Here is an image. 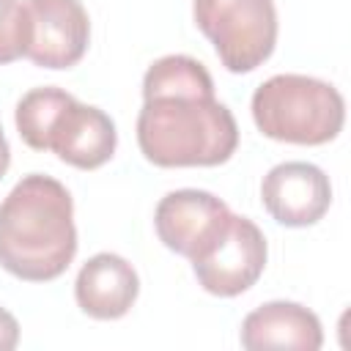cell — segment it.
Instances as JSON below:
<instances>
[{
    "instance_id": "6da1fadb",
    "label": "cell",
    "mask_w": 351,
    "mask_h": 351,
    "mask_svg": "<svg viewBox=\"0 0 351 351\" xmlns=\"http://www.w3.org/2000/svg\"><path fill=\"white\" fill-rule=\"evenodd\" d=\"M137 145L156 167H217L236 154V118L214 96V80L200 60L165 55L148 66Z\"/></svg>"
},
{
    "instance_id": "7a4b0ae2",
    "label": "cell",
    "mask_w": 351,
    "mask_h": 351,
    "mask_svg": "<svg viewBox=\"0 0 351 351\" xmlns=\"http://www.w3.org/2000/svg\"><path fill=\"white\" fill-rule=\"evenodd\" d=\"M77 255L74 200L44 173H27L0 203V266L25 282L58 280Z\"/></svg>"
},
{
    "instance_id": "3957f363",
    "label": "cell",
    "mask_w": 351,
    "mask_h": 351,
    "mask_svg": "<svg viewBox=\"0 0 351 351\" xmlns=\"http://www.w3.org/2000/svg\"><path fill=\"white\" fill-rule=\"evenodd\" d=\"M258 132L277 143L324 145L343 132L346 101L340 90L307 74H274L252 93Z\"/></svg>"
},
{
    "instance_id": "277c9868",
    "label": "cell",
    "mask_w": 351,
    "mask_h": 351,
    "mask_svg": "<svg viewBox=\"0 0 351 351\" xmlns=\"http://www.w3.org/2000/svg\"><path fill=\"white\" fill-rule=\"evenodd\" d=\"M192 16L214 44L219 63L233 74L255 71L274 52V0H192Z\"/></svg>"
},
{
    "instance_id": "5b68a950",
    "label": "cell",
    "mask_w": 351,
    "mask_h": 351,
    "mask_svg": "<svg viewBox=\"0 0 351 351\" xmlns=\"http://www.w3.org/2000/svg\"><path fill=\"white\" fill-rule=\"evenodd\" d=\"M266 236L250 219L230 214L222 233L192 261L197 285L214 296L230 299L250 291L266 269Z\"/></svg>"
},
{
    "instance_id": "8992f818",
    "label": "cell",
    "mask_w": 351,
    "mask_h": 351,
    "mask_svg": "<svg viewBox=\"0 0 351 351\" xmlns=\"http://www.w3.org/2000/svg\"><path fill=\"white\" fill-rule=\"evenodd\" d=\"M228 219V203L206 189L167 192L154 211V228L159 241L189 261H195L222 233Z\"/></svg>"
},
{
    "instance_id": "52a82bcc",
    "label": "cell",
    "mask_w": 351,
    "mask_h": 351,
    "mask_svg": "<svg viewBox=\"0 0 351 351\" xmlns=\"http://www.w3.org/2000/svg\"><path fill=\"white\" fill-rule=\"evenodd\" d=\"M30 44L27 55L41 69L77 66L90 41V19L80 0H27Z\"/></svg>"
},
{
    "instance_id": "ba28073f",
    "label": "cell",
    "mask_w": 351,
    "mask_h": 351,
    "mask_svg": "<svg viewBox=\"0 0 351 351\" xmlns=\"http://www.w3.org/2000/svg\"><path fill=\"white\" fill-rule=\"evenodd\" d=\"M261 200L274 222L285 228H307L329 211L332 184L313 162H282L263 176Z\"/></svg>"
},
{
    "instance_id": "9c48e42d",
    "label": "cell",
    "mask_w": 351,
    "mask_h": 351,
    "mask_svg": "<svg viewBox=\"0 0 351 351\" xmlns=\"http://www.w3.org/2000/svg\"><path fill=\"white\" fill-rule=\"evenodd\" d=\"M115 145L118 132L112 118L104 110L82 104L77 99H71L60 110L47 137V151L77 170H96L107 165L115 154Z\"/></svg>"
},
{
    "instance_id": "30bf717a",
    "label": "cell",
    "mask_w": 351,
    "mask_h": 351,
    "mask_svg": "<svg viewBox=\"0 0 351 351\" xmlns=\"http://www.w3.org/2000/svg\"><path fill=\"white\" fill-rule=\"evenodd\" d=\"M140 293V277L134 266L115 255L99 252L88 258L74 282V299L80 310L96 321L123 318Z\"/></svg>"
},
{
    "instance_id": "8fae6325",
    "label": "cell",
    "mask_w": 351,
    "mask_h": 351,
    "mask_svg": "<svg viewBox=\"0 0 351 351\" xmlns=\"http://www.w3.org/2000/svg\"><path fill=\"white\" fill-rule=\"evenodd\" d=\"M241 346L250 351L263 348H296L318 351L324 346V329L313 310L299 302H266L247 313L241 321Z\"/></svg>"
},
{
    "instance_id": "7c38bea8",
    "label": "cell",
    "mask_w": 351,
    "mask_h": 351,
    "mask_svg": "<svg viewBox=\"0 0 351 351\" xmlns=\"http://www.w3.org/2000/svg\"><path fill=\"white\" fill-rule=\"evenodd\" d=\"M71 99H74L71 93H66L63 88H55V85L27 90L19 99L16 112H14L16 132L25 140V145H30L33 151H47V137L52 132V123L58 121L60 110Z\"/></svg>"
},
{
    "instance_id": "4fadbf2b",
    "label": "cell",
    "mask_w": 351,
    "mask_h": 351,
    "mask_svg": "<svg viewBox=\"0 0 351 351\" xmlns=\"http://www.w3.org/2000/svg\"><path fill=\"white\" fill-rule=\"evenodd\" d=\"M30 14L22 0H0V66L27 55Z\"/></svg>"
},
{
    "instance_id": "5bb4252c",
    "label": "cell",
    "mask_w": 351,
    "mask_h": 351,
    "mask_svg": "<svg viewBox=\"0 0 351 351\" xmlns=\"http://www.w3.org/2000/svg\"><path fill=\"white\" fill-rule=\"evenodd\" d=\"M19 343V324L16 318L0 307V351H11Z\"/></svg>"
},
{
    "instance_id": "9a60e30c",
    "label": "cell",
    "mask_w": 351,
    "mask_h": 351,
    "mask_svg": "<svg viewBox=\"0 0 351 351\" xmlns=\"http://www.w3.org/2000/svg\"><path fill=\"white\" fill-rule=\"evenodd\" d=\"M8 165H11V148H8V140H5V132H3V126H0V178L5 176V170H8Z\"/></svg>"
}]
</instances>
